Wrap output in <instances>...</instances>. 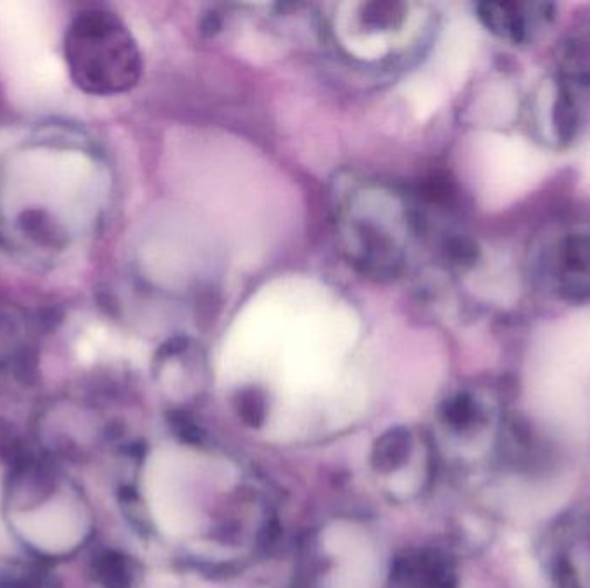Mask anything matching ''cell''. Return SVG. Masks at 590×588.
<instances>
[{"mask_svg": "<svg viewBox=\"0 0 590 588\" xmlns=\"http://www.w3.org/2000/svg\"><path fill=\"white\" fill-rule=\"evenodd\" d=\"M338 207V230L350 263L365 275L396 278L408 261L409 233L424 232L421 214L390 190L362 185Z\"/></svg>", "mask_w": 590, "mask_h": 588, "instance_id": "6da1fadb", "label": "cell"}, {"mask_svg": "<svg viewBox=\"0 0 590 588\" xmlns=\"http://www.w3.org/2000/svg\"><path fill=\"white\" fill-rule=\"evenodd\" d=\"M67 58L74 82L87 92H124L142 74L139 47L113 12L78 16L67 39Z\"/></svg>", "mask_w": 590, "mask_h": 588, "instance_id": "7a4b0ae2", "label": "cell"}, {"mask_svg": "<svg viewBox=\"0 0 590 588\" xmlns=\"http://www.w3.org/2000/svg\"><path fill=\"white\" fill-rule=\"evenodd\" d=\"M520 118L540 144L563 151L589 124L590 89L549 74L521 99Z\"/></svg>", "mask_w": 590, "mask_h": 588, "instance_id": "3957f363", "label": "cell"}, {"mask_svg": "<svg viewBox=\"0 0 590 588\" xmlns=\"http://www.w3.org/2000/svg\"><path fill=\"white\" fill-rule=\"evenodd\" d=\"M533 275L558 301L590 302V223L567 226L543 242L537 249Z\"/></svg>", "mask_w": 590, "mask_h": 588, "instance_id": "277c9868", "label": "cell"}, {"mask_svg": "<svg viewBox=\"0 0 590 588\" xmlns=\"http://www.w3.org/2000/svg\"><path fill=\"white\" fill-rule=\"evenodd\" d=\"M552 588H590V513L563 523L546 554Z\"/></svg>", "mask_w": 590, "mask_h": 588, "instance_id": "5b68a950", "label": "cell"}, {"mask_svg": "<svg viewBox=\"0 0 590 588\" xmlns=\"http://www.w3.org/2000/svg\"><path fill=\"white\" fill-rule=\"evenodd\" d=\"M477 18L494 37L511 45L536 42L556 21L552 2H481Z\"/></svg>", "mask_w": 590, "mask_h": 588, "instance_id": "8992f818", "label": "cell"}, {"mask_svg": "<svg viewBox=\"0 0 590 588\" xmlns=\"http://www.w3.org/2000/svg\"><path fill=\"white\" fill-rule=\"evenodd\" d=\"M568 82L590 89V20L561 40L556 54V71Z\"/></svg>", "mask_w": 590, "mask_h": 588, "instance_id": "52a82bcc", "label": "cell"}, {"mask_svg": "<svg viewBox=\"0 0 590 588\" xmlns=\"http://www.w3.org/2000/svg\"><path fill=\"white\" fill-rule=\"evenodd\" d=\"M413 438L406 428L387 432L373 449V463L380 472H396L411 454Z\"/></svg>", "mask_w": 590, "mask_h": 588, "instance_id": "ba28073f", "label": "cell"}, {"mask_svg": "<svg viewBox=\"0 0 590 588\" xmlns=\"http://www.w3.org/2000/svg\"><path fill=\"white\" fill-rule=\"evenodd\" d=\"M95 574L104 588H129V566L120 554L105 552L95 562Z\"/></svg>", "mask_w": 590, "mask_h": 588, "instance_id": "9c48e42d", "label": "cell"}, {"mask_svg": "<svg viewBox=\"0 0 590 588\" xmlns=\"http://www.w3.org/2000/svg\"><path fill=\"white\" fill-rule=\"evenodd\" d=\"M24 230H28L31 236H35L37 241L42 244L54 245L61 241V233L54 229L51 220L43 217L40 213H28L24 217Z\"/></svg>", "mask_w": 590, "mask_h": 588, "instance_id": "30bf717a", "label": "cell"}, {"mask_svg": "<svg viewBox=\"0 0 590 588\" xmlns=\"http://www.w3.org/2000/svg\"><path fill=\"white\" fill-rule=\"evenodd\" d=\"M242 413H244V418L248 419L251 423L261 422L264 415V404L260 395L251 394L247 395V397H244Z\"/></svg>", "mask_w": 590, "mask_h": 588, "instance_id": "8fae6325", "label": "cell"}, {"mask_svg": "<svg viewBox=\"0 0 590 588\" xmlns=\"http://www.w3.org/2000/svg\"><path fill=\"white\" fill-rule=\"evenodd\" d=\"M0 588H31L27 584H18V581H0Z\"/></svg>", "mask_w": 590, "mask_h": 588, "instance_id": "7c38bea8", "label": "cell"}]
</instances>
